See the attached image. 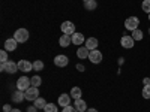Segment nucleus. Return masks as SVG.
<instances>
[{"label": "nucleus", "mask_w": 150, "mask_h": 112, "mask_svg": "<svg viewBox=\"0 0 150 112\" xmlns=\"http://www.w3.org/2000/svg\"><path fill=\"white\" fill-rule=\"evenodd\" d=\"M14 39H15L18 43L27 42V41H29V30H26V29H18V30H15Z\"/></svg>", "instance_id": "f03ea898"}, {"label": "nucleus", "mask_w": 150, "mask_h": 112, "mask_svg": "<svg viewBox=\"0 0 150 112\" xmlns=\"http://www.w3.org/2000/svg\"><path fill=\"white\" fill-rule=\"evenodd\" d=\"M33 105H35L38 109H44V108L47 106V102H45V99H44V97H38L36 100L33 102Z\"/></svg>", "instance_id": "aec40b11"}, {"label": "nucleus", "mask_w": 150, "mask_h": 112, "mask_svg": "<svg viewBox=\"0 0 150 112\" xmlns=\"http://www.w3.org/2000/svg\"><path fill=\"white\" fill-rule=\"evenodd\" d=\"M62 112H78V111L75 109V106H71V105H69V106H65Z\"/></svg>", "instance_id": "c85d7f7f"}, {"label": "nucleus", "mask_w": 150, "mask_h": 112, "mask_svg": "<svg viewBox=\"0 0 150 112\" xmlns=\"http://www.w3.org/2000/svg\"><path fill=\"white\" fill-rule=\"evenodd\" d=\"M149 21H150V14H149Z\"/></svg>", "instance_id": "e433bc0d"}, {"label": "nucleus", "mask_w": 150, "mask_h": 112, "mask_svg": "<svg viewBox=\"0 0 150 112\" xmlns=\"http://www.w3.org/2000/svg\"><path fill=\"white\" fill-rule=\"evenodd\" d=\"M30 82H32V85H33V87H39V85L42 84V78H41V76H38V75H36V76L30 78Z\"/></svg>", "instance_id": "b1692460"}, {"label": "nucleus", "mask_w": 150, "mask_h": 112, "mask_svg": "<svg viewBox=\"0 0 150 112\" xmlns=\"http://www.w3.org/2000/svg\"><path fill=\"white\" fill-rule=\"evenodd\" d=\"M98 45H99V42H98V39H96V37H89V39L86 41V48L89 49V51H93V49H98Z\"/></svg>", "instance_id": "ddd939ff"}, {"label": "nucleus", "mask_w": 150, "mask_h": 112, "mask_svg": "<svg viewBox=\"0 0 150 112\" xmlns=\"http://www.w3.org/2000/svg\"><path fill=\"white\" fill-rule=\"evenodd\" d=\"M102 58H104V55L99 49H93V51H90V54H89V60H90L92 64H99L102 61Z\"/></svg>", "instance_id": "0eeeda50"}, {"label": "nucleus", "mask_w": 150, "mask_h": 112, "mask_svg": "<svg viewBox=\"0 0 150 112\" xmlns=\"http://www.w3.org/2000/svg\"><path fill=\"white\" fill-rule=\"evenodd\" d=\"M36 109H38V108H36V106L33 105V108H32V106L29 108V112H36Z\"/></svg>", "instance_id": "473e14b6"}, {"label": "nucleus", "mask_w": 150, "mask_h": 112, "mask_svg": "<svg viewBox=\"0 0 150 112\" xmlns=\"http://www.w3.org/2000/svg\"><path fill=\"white\" fill-rule=\"evenodd\" d=\"M141 9L149 15L150 14V0H143L141 2Z\"/></svg>", "instance_id": "5701e85b"}, {"label": "nucleus", "mask_w": 150, "mask_h": 112, "mask_svg": "<svg viewBox=\"0 0 150 112\" xmlns=\"http://www.w3.org/2000/svg\"><path fill=\"white\" fill-rule=\"evenodd\" d=\"M96 8H98V2H96V0H89V2L84 3V9H87V10H95Z\"/></svg>", "instance_id": "412c9836"}, {"label": "nucleus", "mask_w": 150, "mask_h": 112, "mask_svg": "<svg viewBox=\"0 0 150 112\" xmlns=\"http://www.w3.org/2000/svg\"><path fill=\"white\" fill-rule=\"evenodd\" d=\"M120 45L125 49H132L134 45H135V41H134V37L131 34H125V36H122V39H120Z\"/></svg>", "instance_id": "423d86ee"}, {"label": "nucleus", "mask_w": 150, "mask_h": 112, "mask_svg": "<svg viewBox=\"0 0 150 112\" xmlns=\"http://www.w3.org/2000/svg\"><path fill=\"white\" fill-rule=\"evenodd\" d=\"M24 97H26V100L29 102H35L38 97H39V90H38V87H30V88H27L26 91H24Z\"/></svg>", "instance_id": "20e7f679"}, {"label": "nucleus", "mask_w": 150, "mask_h": 112, "mask_svg": "<svg viewBox=\"0 0 150 112\" xmlns=\"http://www.w3.org/2000/svg\"><path fill=\"white\" fill-rule=\"evenodd\" d=\"M3 111H5V112H11V111H12L11 105H5V106H3Z\"/></svg>", "instance_id": "c756f323"}, {"label": "nucleus", "mask_w": 150, "mask_h": 112, "mask_svg": "<svg viewBox=\"0 0 150 112\" xmlns=\"http://www.w3.org/2000/svg\"><path fill=\"white\" fill-rule=\"evenodd\" d=\"M141 96H143L144 99H150V84H149V85H144V87H143Z\"/></svg>", "instance_id": "a878e982"}, {"label": "nucleus", "mask_w": 150, "mask_h": 112, "mask_svg": "<svg viewBox=\"0 0 150 112\" xmlns=\"http://www.w3.org/2000/svg\"><path fill=\"white\" fill-rule=\"evenodd\" d=\"M17 41L14 39V37H11V39H6L5 41V49L6 51H15L17 49Z\"/></svg>", "instance_id": "4468645a"}, {"label": "nucleus", "mask_w": 150, "mask_h": 112, "mask_svg": "<svg viewBox=\"0 0 150 112\" xmlns=\"http://www.w3.org/2000/svg\"><path fill=\"white\" fill-rule=\"evenodd\" d=\"M11 112H21V109H12Z\"/></svg>", "instance_id": "f704fd0d"}, {"label": "nucleus", "mask_w": 150, "mask_h": 112, "mask_svg": "<svg viewBox=\"0 0 150 112\" xmlns=\"http://www.w3.org/2000/svg\"><path fill=\"white\" fill-rule=\"evenodd\" d=\"M77 69H78L80 72H84V70H86V67H84L83 64H77Z\"/></svg>", "instance_id": "7c9ffc66"}, {"label": "nucleus", "mask_w": 150, "mask_h": 112, "mask_svg": "<svg viewBox=\"0 0 150 112\" xmlns=\"http://www.w3.org/2000/svg\"><path fill=\"white\" fill-rule=\"evenodd\" d=\"M74 106H75V109H77L78 112H86L87 111V103L83 100V99H77L75 103H74Z\"/></svg>", "instance_id": "dca6fc26"}, {"label": "nucleus", "mask_w": 150, "mask_h": 112, "mask_svg": "<svg viewBox=\"0 0 150 112\" xmlns=\"http://www.w3.org/2000/svg\"><path fill=\"white\" fill-rule=\"evenodd\" d=\"M0 69H2V72H6V73H15L18 69V63H15V61H6V63H2V66H0Z\"/></svg>", "instance_id": "7ed1b4c3"}, {"label": "nucleus", "mask_w": 150, "mask_h": 112, "mask_svg": "<svg viewBox=\"0 0 150 112\" xmlns=\"http://www.w3.org/2000/svg\"><path fill=\"white\" fill-rule=\"evenodd\" d=\"M149 34H150V29H149Z\"/></svg>", "instance_id": "4c0bfd02"}, {"label": "nucleus", "mask_w": 150, "mask_h": 112, "mask_svg": "<svg viewBox=\"0 0 150 112\" xmlns=\"http://www.w3.org/2000/svg\"><path fill=\"white\" fill-rule=\"evenodd\" d=\"M89 54H90V51L87 49L86 46H80L78 49H77V55L83 60V58H89Z\"/></svg>", "instance_id": "a211bd4d"}, {"label": "nucleus", "mask_w": 150, "mask_h": 112, "mask_svg": "<svg viewBox=\"0 0 150 112\" xmlns=\"http://www.w3.org/2000/svg\"><path fill=\"white\" fill-rule=\"evenodd\" d=\"M59 43H60V46H63V48L69 46V43H72V36H69V34H62L60 39H59Z\"/></svg>", "instance_id": "2eb2a0df"}, {"label": "nucleus", "mask_w": 150, "mask_h": 112, "mask_svg": "<svg viewBox=\"0 0 150 112\" xmlns=\"http://www.w3.org/2000/svg\"><path fill=\"white\" fill-rule=\"evenodd\" d=\"M68 63H69V58H68L66 55H63V54H60V55L54 57V64L59 66V67H66Z\"/></svg>", "instance_id": "9b49d317"}, {"label": "nucleus", "mask_w": 150, "mask_h": 112, "mask_svg": "<svg viewBox=\"0 0 150 112\" xmlns=\"http://www.w3.org/2000/svg\"><path fill=\"white\" fill-rule=\"evenodd\" d=\"M138 27H140V18L138 17L132 15V17H128L126 20H125V29H126V30L134 32V30H137Z\"/></svg>", "instance_id": "f257e3e1"}, {"label": "nucleus", "mask_w": 150, "mask_h": 112, "mask_svg": "<svg viewBox=\"0 0 150 112\" xmlns=\"http://www.w3.org/2000/svg\"><path fill=\"white\" fill-rule=\"evenodd\" d=\"M42 69H44V63L41 60L33 61V70H42Z\"/></svg>", "instance_id": "bb28decb"}, {"label": "nucleus", "mask_w": 150, "mask_h": 112, "mask_svg": "<svg viewBox=\"0 0 150 112\" xmlns=\"http://www.w3.org/2000/svg\"><path fill=\"white\" fill-rule=\"evenodd\" d=\"M32 87V82L27 76H21L17 79V90H21V91H26L27 88Z\"/></svg>", "instance_id": "39448f33"}, {"label": "nucleus", "mask_w": 150, "mask_h": 112, "mask_svg": "<svg viewBox=\"0 0 150 112\" xmlns=\"http://www.w3.org/2000/svg\"><path fill=\"white\" fill-rule=\"evenodd\" d=\"M81 94H83V91H81L80 87H74V88L71 90V97L75 99V100H77V99H81Z\"/></svg>", "instance_id": "6ab92c4d"}, {"label": "nucleus", "mask_w": 150, "mask_h": 112, "mask_svg": "<svg viewBox=\"0 0 150 112\" xmlns=\"http://www.w3.org/2000/svg\"><path fill=\"white\" fill-rule=\"evenodd\" d=\"M62 32H63V34H69V36H72L74 33H75V24L72 22V21H63L62 22Z\"/></svg>", "instance_id": "6e6552de"}, {"label": "nucleus", "mask_w": 150, "mask_h": 112, "mask_svg": "<svg viewBox=\"0 0 150 112\" xmlns=\"http://www.w3.org/2000/svg\"><path fill=\"white\" fill-rule=\"evenodd\" d=\"M83 2H84V3H86V2H89V0H83Z\"/></svg>", "instance_id": "c9c22d12"}, {"label": "nucleus", "mask_w": 150, "mask_h": 112, "mask_svg": "<svg viewBox=\"0 0 150 112\" xmlns=\"http://www.w3.org/2000/svg\"><path fill=\"white\" fill-rule=\"evenodd\" d=\"M11 99H12V102H15V103H21L23 100H26V97H24V91H21V90L14 91L12 96H11Z\"/></svg>", "instance_id": "f8f14e48"}, {"label": "nucleus", "mask_w": 150, "mask_h": 112, "mask_svg": "<svg viewBox=\"0 0 150 112\" xmlns=\"http://www.w3.org/2000/svg\"><path fill=\"white\" fill-rule=\"evenodd\" d=\"M71 94H66V93H63V94H60L59 96V100H57V105L59 106H62V108H65V106H69L71 105Z\"/></svg>", "instance_id": "9d476101"}, {"label": "nucleus", "mask_w": 150, "mask_h": 112, "mask_svg": "<svg viewBox=\"0 0 150 112\" xmlns=\"http://www.w3.org/2000/svg\"><path fill=\"white\" fill-rule=\"evenodd\" d=\"M72 43H74V45H83V43H84V34L75 32V33L72 34Z\"/></svg>", "instance_id": "f3484780"}, {"label": "nucleus", "mask_w": 150, "mask_h": 112, "mask_svg": "<svg viewBox=\"0 0 150 112\" xmlns=\"http://www.w3.org/2000/svg\"><path fill=\"white\" fill-rule=\"evenodd\" d=\"M131 36L134 37V41H143V37H144V34H143V32H141L140 29L134 30V32L131 33Z\"/></svg>", "instance_id": "4be33fe9"}, {"label": "nucleus", "mask_w": 150, "mask_h": 112, "mask_svg": "<svg viewBox=\"0 0 150 112\" xmlns=\"http://www.w3.org/2000/svg\"><path fill=\"white\" fill-rule=\"evenodd\" d=\"M18 69L24 73H27V72L33 70V63H30L29 60H20L18 61Z\"/></svg>", "instance_id": "1a4fd4ad"}, {"label": "nucleus", "mask_w": 150, "mask_h": 112, "mask_svg": "<svg viewBox=\"0 0 150 112\" xmlns=\"http://www.w3.org/2000/svg\"><path fill=\"white\" fill-rule=\"evenodd\" d=\"M86 112H98V111H96V109H93V108H90V109H87Z\"/></svg>", "instance_id": "72a5a7b5"}, {"label": "nucleus", "mask_w": 150, "mask_h": 112, "mask_svg": "<svg viewBox=\"0 0 150 112\" xmlns=\"http://www.w3.org/2000/svg\"><path fill=\"white\" fill-rule=\"evenodd\" d=\"M143 84H144V85H149V84H150V78H144V79H143Z\"/></svg>", "instance_id": "2f4dec72"}, {"label": "nucleus", "mask_w": 150, "mask_h": 112, "mask_svg": "<svg viewBox=\"0 0 150 112\" xmlns=\"http://www.w3.org/2000/svg\"><path fill=\"white\" fill-rule=\"evenodd\" d=\"M57 106L59 105H54V103H47V106L44 108L45 112H57Z\"/></svg>", "instance_id": "393cba45"}, {"label": "nucleus", "mask_w": 150, "mask_h": 112, "mask_svg": "<svg viewBox=\"0 0 150 112\" xmlns=\"http://www.w3.org/2000/svg\"><path fill=\"white\" fill-rule=\"evenodd\" d=\"M0 61H2V63L9 61L8 60V51H6V49H2V52H0Z\"/></svg>", "instance_id": "cd10ccee"}]
</instances>
